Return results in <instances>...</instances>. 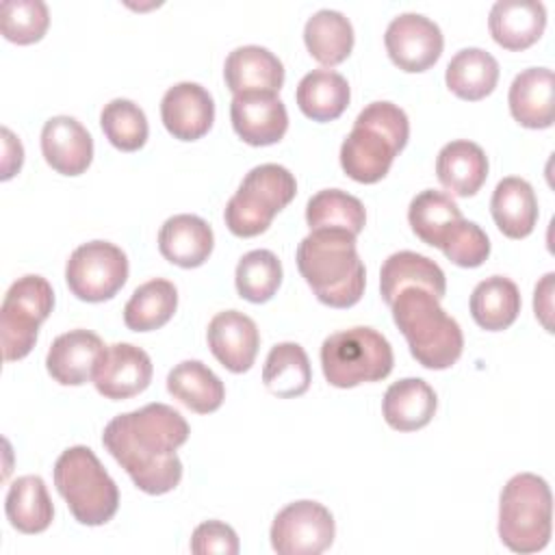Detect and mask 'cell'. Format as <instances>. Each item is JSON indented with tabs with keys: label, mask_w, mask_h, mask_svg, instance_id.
I'll use <instances>...</instances> for the list:
<instances>
[{
	"label": "cell",
	"mask_w": 555,
	"mask_h": 555,
	"mask_svg": "<svg viewBox=\"0 0 555 555\" xmlns=\"http://www.w3.org/2000/svg\"><path fill=\"white\" fill-rule=\"evenodd\" d=\"M262 382L271 395L282 399L304 395L312 382V369L304 347L297 343H278L271 347L262 366Z\"/></svg>",
	"instance_id": "33"
},
{
	"label": "cell",
	"mask_w": 555,
	"mask_h": 555,
	"mask_svg": "<svg viewBox=\"0 0 555 555\" xmlns=\"http://www.w3.org/2000/svg\"><path fill=\"white\" fill-rule=\"evenodd\" d=\"M215 245L212 228L197 215H173L158 232L160 254L178 267L193 269L208 260Z\"/></svg>",
	"instance_id": "22"
},
{
	"label": "cell",
	"mask_w": 555,
	"mask_h": 555,
	"mask_svg": "<svg viewBox=\"0 0 555 555\" xmlns=\"http://www.w3.org/2000/svg\"><path fill=\"white\" fill-rule=\"evenodd\" d=\"M41 152L54 171L80 176L91 165L93 139L76 117L54 115L41 128Z\"/></svg>",
	"instance_id": "18"
},
{
	"label": "cell",
	"mask_w": 555,
	"mask_h": 555,
	"mask_svg": "<svg viewBox=\"0 0 555 555\" xmlns=\"http://www.w3.org/2000/svg\"><path fill=\"white\" fill-rule=\"evenodd\" d=\"M392 347L373 327H349L330 334L321 345L325 379L336 388H353L364 382H379L392 371Z\"/></svg>",
	"instance_id": "7"
},
{
	"label": "cell",
	"mask_w": 555,
	"mask_h": 555,
	"mask_svg": "<svg viewBox=\"0 0 555 555\" xmlns=\"http://www.w3.org/2000/svg\"><path fill=\"white\" fill-rule=\"evenodd\" d=\"M106 351L102 338L89 330H69L56 336L46 356V369L63 386H80L93 379Z\"/></svg>",
	"instance_id": "14"
},
{
	"label": "cell",
	"mask_w": 555,
	"mask_h": 555,
	"mask_svg": "<svg viewBox=\"0 0 555 555\" xmlns=\"http://www.w3.org/2000/svg\"><path fill=\"white\" fill-rule=\"evenodd\" d=\"M191 551L195 555H236L238 535L221 520H206L195 527L191 535Z\"/></svg>",
	"instance_id": "41"
},
{
	"label": "cell",
	"mask_w": 555,
	"mask_h": 555,
	"mask_svg": "<svg viewBox=\"0 0 555 555\" xmlns=\"http://www.w3.org/2000/svg\"><path fill=\"white\" fill-rule=\"evenodd\" d=\"M54 486L80 525H104L119 507L117 483L85 444L69 447L59 455Z\"/></svg>",
	"instance_id": "5"
},
{
	"label": "cell",
	"mask_w": 555,
	"mask_h": 555,
	"mask_svg": "<svg viewBox=\"0 0 555 555\" xmlns=\"http://www.w3.org/2000/svg\"><path fill=\"white\" fill-rule=\"evenodd\" d=\"M447 87L462 100L475 102L492 93L499 80V61L481 48H462L444 74Z\"/></svg>",
	"instance_id": "30"
},
{
	"label": "cell",
	"mask_w": 555,
	"mask_h": 555,
	"mask_svg": "<svg viewBox=\"0 0 555 555\" xmlns=\"http://www.w3.org/2000/svg\"><path fill=\"white\" fill-rule=\"evenodd\" d=\"M167 390L197 414L221 408L225 399L223 382L199 360H182L167 375Z\"/></svg>",
	"instance_id": "27"
},
{
	"label": "cell",
	"mask_w": 555,
	"mask_h": 555,
	"mask_svg": "<svg viewBox=\"0 0 555 555\" xmlns=\"http://www.w3.org/2000/svg\"><path fill=\"white\" fill-rule=\"evenodd\" d=\"M384 43L390 61L403 72H425L442 54L440 26L421 13H399L386 26Z\"/></svg>",
	"instance_id": "12"
},
{
	"label": "cell",
	"mask_w": 555,
	"mask_h": 555,
	"mask_svg": "<svg viewBox=\"0 0 555 555\" xmlns=\"http://www.w3.org/2000/svg\"><path fill=\"white\" fill-rule=\"evenodd\" d=\"M349 82L334 69H312L297 85V104L312 121H332L349 106Z\"/></svg>",
	"instance_id": "28"
},
{
	"label": "cell",
	"mask_w": 555,
	"mask_h": 555,
	"mask_svg": "<svg viewBox=\"0 0 555 555\" xmlns=\"http://www.w3.org/2000/svg\"><path fill=\"white\" fill-rule=\"evenodd\" d=\"M4 512L11 522L22 533H41L50 527L54 507L46 483L39 475L17 477L7 492Z\"/></svg>",
	"instance_id": "29"
},
{
	"label": "cell",
	"mask_w": 555,
	"mask_h": 555,
	"mask_svg": "<svg viewBox=\"0 0 555 555\" xmlns=\"http://www.w3.org/2000/svg\"><path fill=\"white\" fill-rule=\"evenodd\" d=\"M520 291L503 275L481 280L470 295V314L475 323L488 332L509 327L520 312Z\"/></svg>",
	"instance_id": "31"
},
{
	"label": "cell",
	"mask_w": 555,
	"mask_h": 555,
	"mask_svg": "<svg viewBox=\"0 0 555 555\" xmlns=\"http://www.w3.org/2000/svg\"><path fill=\"white\" fill-rule=\"evenodd\" d=\"M100 126L106 139L121 152H134L147 141V117L139 104L126 98H115L104 104Z\"/></svg>",
	"instance_id": "38"
},
{
	"label": "cell",
	"mask_w": 555,
	"mask_h": 555,
	"mask_svg": "<svg viewBox=\"0 0 555 555\" xmlns=\"http://www.w3.org/2000/svg\"><path fill=\"white\" fill-rule=\"evenodd\" d=\"M2 180H9L24 163V147L9 128H2Z\"/></svg>",
	"instance_id": "43"
},
{
	"label": "cell",
	"mask_w": 555,
	"mask_h": 555,
	"mask_svg": "<svg viewBox=\"0 0 555 555\" xmlns=\"http://www.w3.org/2000/svg\"><path fill=\"white\" fill-rule=\"evenodd\" d=\"M236 134L249 145L278 143L288 128V113L275 93H238L230 104Z\"/></svg>",
	"instance_id": "17"
},
{
	"label": "cell",
	"mask_w": 555,
	"mask_h": 555,
	"mask_svg": "<svg viewBox=\"0 0 555 555\" xmlns=\"http://www.w3.org/2000/svg\"><path fill=\"white\" fill-rule=\"evenodd\" d=\"M228 89L238 93H280L284 85L282 61L262 46L249 43L234 48L223 65Z\"/></svg>",
	"instance_id": "19"
},
{
	"label": "cell",
	"mask_w": 555,
	"mask_h": 555,
	"mask_svg": "<svg viewBox=\"0 0 555 555\" xmlns=\"http://www.w3.org/2000/svg\"><path fill=\"white\" fill-rule=\"evenodd\" d=\"M553 496L546 479L514 475L499 499V538L514 553H538L551 540Z\"/></svg>",
	"instance_id": "6"
},
{
	"label": "cell",
	"mask_w": 555,
	"mask_h": 555,
	"mask_svg": "<svg viewBox=\"0 0 555 555\" xmlns=\"http://www.w3.org/2000/svg\"><path fill=\"white\" fill-rule=\"evenodd\" d=\"M50 24V11L43 0H4L0 4V30L13 43L39 41Z\"/></svg>",
	"instance_id": "39"
},
{
	"label": "cell",
	"mask_w": 555,
	"mask_h": 555,
	"mask_svg": "<svg viewBox=\"0 0 555 555\" xmlns=\"http://www.w3.org/2000/svg\"><path fill=\"white\" fill-rule=\"evenodd\" d=\"M553 278H555V273H546L535 284V293H533V310L546 332H553V321H551V317H553Z\"/></svg>",
	"instance_id": "42"
},
{
	"label": "cell",
	"mask_w": 555,
	"mask_h": 555,
	"mask_svg": "<svg viewBox=\"0 0 555 555\" xmlns=\"http://www.w3.org/2000/svg\"><path fill=\"white\" fill-rule=\"evenodd\" d=\"M436 173L449 193L470 197L488 178V156L477 143L457 139L442 145L438 152Z\"/></svg>",
	"instance_id": "24"
},
{
	"label": "cell",
	"mask_w": 555,
	"mask_h": 555,
	"mask_svg": "<svg viewBox=\"0 0 555 555\" xmlns=\"http://www.w3.org/2000/svg\"><path fill=\"white\" fill-rule=\"evenodd\" d=\"M490 210L496 228L509 238H525L533 232L538 221V199L533 186L518 178L507 176L494 186Z\"/></svg>",
	"instance_id": "26"
},
{
	"label": "cell",
	"mask_w": 555,
	"mask_h": 555,
	"mask_svg": "<svg viewBox=\"0 0 555 555\" xmlns=\"http://www.w3.org/2000/svg\"><path fill=\"white\" fill-rule=\"evenodd\" d=\"M438 399L434 388L421 377H403L388 386L382 401L386 423L397 431L425 427L436 412Z\"/></svg>",
	"instance_id": "25"
},
{
	"label": "cell",
	"mask_w": 555,
	"mask_h": 555,
	"mask_svg": "<svg viewBox=\"0 0 555 555\" xmlns=\"http://www.w3.org/2000/svg\"><path fill=\"white\" fill-rule=\"evenodd\" d=\"M546 26V9L538 0H496L488 15L492 39L505 50L533 46Z\"/></svg>",
	"instance_id": "20"
},
{
	"label": "cell",
	"mask_w": 555,
	"mask_h": 555,
	"mask_svg": "<svg viewBox=\"0 0 555 555\" xmlns=\"http://www.w3.org/2000/svg\"><path fill=\"white\" fill-rule=\"evenodd\" d=\"M408 286H421L434 297L442 299L447 293V278L431 258L408 249L395 251L384 260L379 271L382 299L390 306L395 297Z\"/></svg>",
	"instance_id": "23"
},
{
	"label": "cell",
	"mask_w": 555,
	"mask_h": 555,
	"mask_svg": "<svg viewBox=\"0 0 555 555\" xmlns=\"http://www.w3.org/2000/svg\"><path fill=\"white\" fill-rule=\"evenodd\" d=\"M189 438V423L167 403H147L111 418L102 444L147 494H165L182 479L178 447Z\"/></svg>",
	"instance_id": "1"
},
{
	"label": "cell",
	"mask_w": 555,
	"mask_h": 555,
	"mask_svg": "<svg viewBox=\"0 0 555 555\" xmlns=\"http://www.w3.org/2000/svg\"><path fill=\"white\" fill-rule=\"evenodd\" d=\"M160 117L169 134L180 141L204 137L215 121V102L199 82H178L160 100Z\"/></svg>",
	"instance_id": "15"
},
{
	"label": "cell",
	"mask_w": 555,
	"mask_h": 555,
	"mask_svg": "<svg viewBox=\"0 0 555 555\" xmlns=\"http://www.w3.org/2000/svg\"><path fill=\"white\" fill-rule=\"evenodd\" d=\"M178 308V291L173 282L154 278L134 288L124 308V323L132 332H152L163 327Z\"/></svg>",
	"instance_id": "34"
},
{
	"label": "cell",
	"mask_w": 555,
	"mask_h": 555,
	"mask_svg": "<svg viewBox=\"0 0 555 555\" xmlns=\"http://www.w3.org/2000/svg\"><path fill=\"white\" fill-rule=\"evenodd\" d=\"M304 41L308 52L321 65L343 63L353 48V26L349 17L334 9H319L304 26Z\"/></svg>",
	"instance_id": "32"
},
{
	"label": "cell",
	"mask_w": 555,
	"mask_h": 555,
	"mask_svg": "<svg viewBox=\"0 0 555 555\" xmlns=\"http://www.w3.org/2000/svg\"><path fill=\"white\" fill-rule=\"evenodd\" d=\"M336 533L332 512L310 499L282 507L271 525V546L280 555H319L332 546Z\"/></svg>",
	"instance_id": "11"
},
{
	"label": "cell",
	"mask_w": 555,
	"mask_h": 555,
	"mask_svg": "<svg viewBox=\"0 0 555 555\" xmlns=\"http://www.w3.org/2000/svg\"><path fill=\"white\" fill-rule=\"evenodd\" d=\"M208 347L212 356L232 373H245L251 369L260 334L251 317L238 310L217 312L208 323Z\"/></svg>",
	"instance_id": "16"
},
{
	"label": "cell",
	"mask_w": 555,
	"mask_h": 555,
	"mask_svg": "<svg viewBox=\"0 0 555 555\" xmlns=\"http://www.w3.org/2000/svg\"><path fill=\"white\" fill-rule=\"evenodd\" d=\"M297 269L325 306L349 308L364 293L366 271L356 249V234L347 230H310L297 247Z\"/></svg>",
	"instance_id": "2"
},
{
	"label": "cell",
	"mask_w": 555,
	"mask_h": 555,
	"mask_svg": "<svg viewBox=\"0 0 555 555\" xmlns=\"http://www.w3.org/2000/svg\"><path fill=\"white\" fill-rule=\"evenodd\" d=\"M150 356L130 343L108 345L93 375L95 390L113 401L143 392L152 382Z\"/></svg>",
	"instance_id": "13"
},
{
	"label": "cell",
	"mask_w": 555,
	"mask_h": 555,
	"mask_svg": "<svg viewBox=\"0 0 555 555\" xmlns=\"http://www.w3.org/2000/svg\"><path fill=\"white\" fill-rule=\"evenodd\" d=\"M408 137L410 121L403 108L386 100L371 102L358 113L340 145V167L351 180L373 184L388 173Z\"/></svg>",
	"instance_id": "3"
},
{
	"label": "cell",
	"mask_w": 555,
	"mask_h": 555,
	"mask_svg": "<svg viewBox=\"0 0 555 555\" xmlns=\"http://www.w3.org/2000/svg\"><path fill=\"white\" fill-rule=\"evenodd\" d=\"M555 76L548 67H527L509 85V113L525 128H548L555 119Z\"/></svg>",
	"instance_id": "21"
},
{
	"label": "cell",
	"mask_w": 555,
	"mask_h": 555,
	"mask_svg": "<svg viewBox=\"0 0 555 555\" xmlns=\"http://www.w3.org/2000/svg\"><path fill=\"white\" fill-rule=\"evenodd\" d=\"M52 306L54 291L41 275L28 273L9 286L0 306V340L7 362L30 353Z\"/></svg>",
	"instance_id": "9"
},
{
	"label": "cell",
	"mask_w": 555,
	"mask_h": 555,
	"mask_svg": "<svg viewBox=\"0 0 555 555\" xmlns=\"http://www.w3.org/2000/svg\"><path fill=\"white\" fill-rule=\"evenodd\" d=\"M464 219L460 206L451 199L449 193L425 189L421 191L408 208V221L412 225V232L427 245L438 247L442 245L444 236L451 232V228Z\"/></svg>",
	"instance_id": "35"
},
{
	"label": "cell",
	"mask_w": 555,
	"mask_h": 555,
	"mask_svg": "<svg viewBox=\"0 0 555 555\" xmlns=\"http://www.w3.org/2000/svg\"><path fill=\"white\" fill-rule=\"evenodd\" d=\"M306 221L310 230L338 228L351 234H360L366 223L364 204L340 189H323L308 199Z\"/></svg>",
	"instance_id": "36"
},
{
	"label": "cell",
	"mask_w": 555,
	"mask_h": 555,
	"mask_svg": "<svg viewBox=\"0 0 555 555\" xmlns=\"http://www.w3.org/2000/svg\"><path fill=\"white\" fill-rule=\"evenodd\" d=\"M234 282L243 299L251 304L269 301L280 288L282 262L269 249H251L238 260Z\"/></svg>",
	"instance_id": "37"
},
{
	"label": "cell",
	"mask_w": 555,
	"mask_h": 555,
	"mask_svg": "<svg viewBox=\"0 0 555 555\" xmlns=\"http://www.w3.org/2000/svg\"><path fill=\"white\" fill-rule=\"evenodd\" d=\"M297 193L295 176L275 163H264L247 171L236 193L228 199L223 217L236 236L262 234L273 217L291 204Z\"/></svg>",
	"instance_id": "8"
},
{
	"label": "cell",
	"mask_w": 555,
	"mask_h": 555,
	"mask_svg": "<svg viewBox=\"0 0 555 555\" xmlns=\"http://www.w3.org/2000/svg\"><path fill=\"white\" fill-rule=\"evenodd\" d=\"M69 291L82 301H106L128 280L126 254L108 241H89L78 245L65 264Z\"/></svg>",
	"instance_id": "10"
},
{
	"label": "cell",
	"mask_w": 555,
	"mask_h": 555,
	"mask_svg": "<svg viewBox=\"0 0 555 555\" xmlns=\"http://www.w3.org/2000/svg\"><path fill=\"white\" fill-rule=\"evenodd\" d=\"M395 325L408 340L410 353L425 369H449L464 347L460 323L444 312L440 299L421 286L403 288L390 304Z\"/></svg>",
	"instance_id": "4"
},
{
	"label": "cell",
	"mask_w": 555,
	"mask_h": 555,
	"mask_svg": "<svg viewBox=\"0 0 555 555\" xmlns=\"http://www.w3.org/2000/svg\"><path fill=\"white\" fill-rule=\"evenodd\" d=\"M440 249L457 267H479L490 256V238L475 221L460 219L444 236Z\"/></svg>",
	"instance_id": "40"
}]
</instances>
